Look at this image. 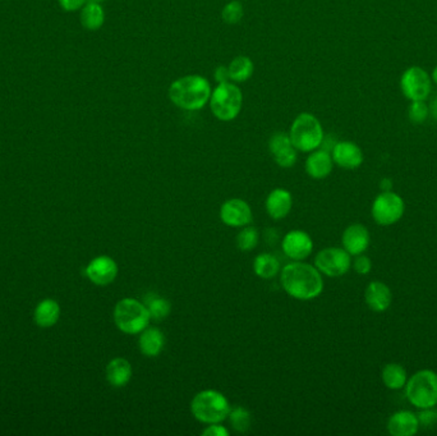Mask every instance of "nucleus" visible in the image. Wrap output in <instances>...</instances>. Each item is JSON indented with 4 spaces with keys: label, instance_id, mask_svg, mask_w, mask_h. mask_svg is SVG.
<instances>
[{
    "label": "nucleus",
    "instance_id": "f257e3e1",
    "mask_svg": "<svg viewBox=\"0 0 437 436\" xmlns=\"http://www.w3.org/2000/svg\"><path fill=\"white\" fill-rule=\"evenodd\" d=\"M284 291L295 299L310 301L319 297L324 291V279L316 266L306 262H290L280 274Z\"/></svg>",
    "mask_w": 437,
    "mask_h": 436
},
{
    "label": "nucleus",
    "instance_id": "f03ea898",
    "mask_svg": "<svg viewBox=\"0 0 437 436\" xmlns=\"http://www.w3.org/2000/svg\"><path fill=\"white\" fill-rule=\"evenodd\" d=\"M211 86L205 77L189 75L175 80L169 88V99L183 110H201L211 98Z\"/></svg>",
    "mask_w": 437,
    "mask_h": 436
},
{
    "label": "nucleus",
    "instance_id": "7ed1b4c3",
    "mask_svg": "<svg viewBox=\"0 0 437 436\" xmlns=\"http://www.w3.org/2000/svg\"><path fill=\"white\" fill-rule=\"evenodd\" d=\"M231 410L228 398L215 389L197 393L191 402L194 417L202 424H220L228 418Z\"/></svg>",
    "mask_w": 437,
    "mask_h": 436
},
{
    "label": "nucleus",
    "instance_id": "20e7f679",
    "mask_svg": "<svg viewBox=\"0 0 437 436\" xmlns=\"http://www.w3.org/2000/svg\"><path fill=\"white\" fill-rule=\"evenodd\" d=\"M150 312L144 302L135 299H123L114 307V323L125 334L136 336L150 324Z\"/></svg>",
    "mask_w": 437,
    "mask_h": 436
},
{
    "label": "nucleus",
    "instance_id": "39448f33",
    "mask_svg": "<svg viewBox=\"0 0 437 436\" xmlns=\"http://www.w3.org/2000/svg\"><path fill=\"white\" fill-rule=\"evenodd\" d=\"M406 397L411 405L418 410L437 405V373L432 370H421L406 381Z\"/></svg>",
    "mask_w": 437,
    "mask_h": 436
},
{
    "label": "nucleus",
    "instance_id": "423d86ee",
    "mask_svg": "<svg viewBox=\"0 0 437 436\" xmlns=\"http://www.w3.org/2000/svg\"><path fill=\"white\" fill-rule=\"evenodd\" d=\"M289 136L298 151L312 152L324 142V128L313 114L302 113L294 119Z\"/></svg>",
    "mask_w": 437,
    "mask_h": 436
},
{
    "label": "nucleus",
    "instance_id": "0eeeda50",
    "mask_svg": "<svg viewBox=\"0 0 437 436\" xmlns=\"http://www.w3.org/2000/svg\"><path fill=\"white\" fill-rule=\"evenodd\" d=\"M209 104L215 118L223 122H231L237 118L242 110L243 95L236 83L221 82L211 93Z\"/></svg>",
    "mask_w": 437,
    "mask_h": 436
},
{
    "label": "nucleus",
    "instance_id": "6e6552de",
    "mask_svg": "<svg viewBox=\"0 0 437 436\" xmlns=\"http://www.w3.org/2000/svg\"><path fill=\"white\" fill-rule=\"evenodd\" d=\"M404 212H406L404 199L393 191L381 192L376 197L371 207L372 218L377 224L382 227L396 224L400 219L403 218Z\"/></svg>",
    "mask_w": 437,
    "mask_h": 436
},
{
    "label": "nucleus",
    "instance_id": "1a4fd4ad",
    "mask_svg": "<svg viewBox=\"0 0 437 436\" xmlns=\"http://www.w3.org/2000/svg\"><path fill=\"white\" fill-rule=\"evenodd\" d=\"M315 266L321 274L337 278L343 276L349 271L352 266L350 255L344 249L339 247H327L321 249L315 257Z\"/></svg>",
    "mask_w": 437,
    "mask_h": 436
},
{
    "label": "nucleus",
    "instance_id": "9d476101",
    "mask_svg": "<svg viewBox=\"0 0 437 436\" xmlns=\"http://www.w3.org/2000/svg\"><path fill=\"white\" fill-rule=\"evenodd\" d=\"M400 88L406 99L425 101L431 93V78L425 69L411 67L401 75Z\"/></svg>",
    "mask_w": 437,
    "mask_h": 436
},
{
    "label": "nucleus",
    "instance_id": "9b49d317",
    "mask_svg": "<svg viewBox=\"0 0 437 436\" xmlns=\"http://www.w3.org/2000/svg\"><path fill=\"white\" fill-rule=\"evenodd\" d=\"M281 249L289 259L294 261H302L312 252V238L305 231H290L283 238Z\"/></svg>",
    "mask_w": 437,
    "mask_h": 436
},
{
    "label": "nucleus",
    "instance_id": "f8f14e48",
    "mask_svg": "<svg viewBox=\"0 0 437 436\" xmlns=\"http://www.w3.org/2000/svg\"><path fill=\"white\" fill-rule=\"evenodd\" d=\"M220 219L225 225L231 228H241L250 225L253 215L251 206L242 199L225 201L220 209Z\"/></svg>",
    "mask_w": 437,
    "mask_h": 436
},
{
    "label": "nucleus",
    "instance_id": "ddd939ff",
    "mask_svg": "<svg viewBox=\"0 0 437 436\" xmlns=\"http://www.w3.org/2000/svg\"><path fill=\"white\" fill-rule=\"evenodd\" d=\"M269 150L275 162L281 168H292L297 162V149L290 136L284 132H276L269 141Z\"/></svg>",
    "mask_w": 437,
    "mask_h": 436
},
{
    "label": "nucleus",
    "instance_id": "4468645a",
    "mask_svg": "<svg viewBox=\"0 0 437 436\" xmlns=\"http://www.w3.org/2000/svg\"><path fill=\"white\" fill-rule=\"evenodd\" d=\"M86 275L96 286H109L118 275V265L109 256H99L88 264Z\"/></svg>",
    "mask_w": 437,
    "mask_h": 436
},
{
    "label": "nucleus",
    "instance_id": "2eb2a0df",
    "mask_svg": "<svg viewBox=\"0 0 437 436\" xmlns=\"http://www.w3.org/2000/svg\"><path fill=\"white\" fill-rule=\"evenodd\" d=\"M331 157L334 162L344 169H357L362 165L363 152L361 147L350 141H340L332 147Z\"/></svg>",
    "mask_w": 437,
    "mask_h": 436
},
{
    "label": "nucleus",
    "instance_id": "dca6fc26",
    "mask_svg": "<svg viewBox=\"0 0 437 436\" xmlns=\"http://www.w3.org/2000/svg\"><path fill=\"white\" fill-rule=\"evenodd\" d=\"M369 232L364 225L352 224L344 231L342 236L343 249L350 256L362 255L369 247Z\"/></svg>",
    "mask_w": 437,
    "mask_h": 436
},
{
    "label": "nucleus",
    "instance_id": "f3484780",
    "mask_svg": "<svg viewBox=\"0 0 437 436\" xmlns=\"http://www.w3.org/2000/svg\"><path fill=\"white\" fill-rule=\"evenodd\" d=\"M419 421L411 411L395 412L387 421V431L393 436H413L418 432Z\"/></svg>",
    "mask_w": 437,
    "mask_h": 436
},
{
    "label": "nucleus",
    "instance_id": "a211bd4d",
    "mask_svg": "<svg viewBox=\"0 0 437 436\" xmlns=\"http://www.w3.org/2000/svg\"><path fill=\"white\" fill-rule=\"evenodd\" d=\"M364 301L372 311L384 312L391 305L393 293L391 289L387 287L382 281H371L366 292H364Z\"/></svg>",
    "mask_w": 437,
    "mask_h": 436
},
{
    "label": "nucleus",
    "instance_id": "6ab92c4d",
    "mask_svg": "<svg viewBox=\"0 0 437 436\" xmlns=\"http://www.w3.org/2000/svg\"><path fill=\"white\" fill-rule=\"evenodd\" d=\"M293 196L285 188H275L266 199V212L275 220L285 218L292 210Z\"/></svg>",
    "mask_w": 437,
    "mask_h": 436
},
{
    "label": "nucleus",
    "instance_id": "aec40b11",
    "mask_svg": "<svg viewBox=\"0 0 437 436\" xmlns=\"http://www.w3.org/2000/svg\"><path fill=\"white\" fill-rule=\"evenodd\" d=\"M334 168V160L326 150H315L307 157L306 172L313 180H324L329 177Z\"/></svg>",
    "mask_w": 437,
    "mask_h": 436
},
{
    "label": "nucleus",
    "instance_id": "412c9836",
    "mask_svg": "<svg viewBox=\"0 0 437 436\" xmlns=\"http://www.w3.org/2000/svg\"><path fill=\"white\" fill-rule=\"evenodd\" d=\"M165 337L163 331L159 328H146L142 333H139L138 346L142 355L146 357H157L163 352Z\"/></svg>",
    "mask_w": 437,
    "mask_h": 436
},
{
    "label": "nucleus",
    "instance_id": "4be33fe9",
    "mask_svg": "<svg viewBox=\"0 0 437 436\" xmlns=\"http://www.w3.org/2000/svg\"><path fill=\"white\" fill-rule=\"evenodd\" d=\"M132 378V366L128 360L118 357L107 363V379L114 388H123Z\"/></svg>",
    "mask_w": 437,
    "mask_h": 436
},
{
    "label": "nucleus",
    "instance_id": "5701e85b",
    "mask_svg": "<svg viewBox=\"0 0 437 436\" xmlns=\"http://www.w3.org/2000/svg\"><path fill=\"white\" fill-rule=\"evenodd\" d=\"M81 22L86 30L90 31L100 30L105 22L104 8L96 0L88 1L82 6Z\"/></svg>",
    "mask_w": 437,
    "mask_h": 436
},
{
    "label": "nucleus",
    "instance_id": "b1692460",
    "mask_svg": "<svg viewBox=\"0 0 437 436\" xmlns=\"http://www.w3.org/2000/svg\"><path fill=\"white\" fill-rule=\"evenodd\" d=\"M381 378L384 385L391 390L403 389L408 381L406 368L395 362L387 363L386 366L382 368Z\"/></svg>",
    "mask_w": 437,
    "mask_h": 436
},
{
    "label": "nucleus",
    "instance_id": "393cba45",
    "mask_svg": "<svg viewBox=\"0 0 437 436\" xmlns=\"http://www.w3.org/2000/svg\"><path fill=\"white\" fill-rule=\"evenodd\" d=\"M253 71H255L253 62L251 61L248 56H237L231 61L229 67H228L229 80L237 82V83L248 81L253 75Z\"/></svg>",
    "mask_w": 437,
    "mask_h": 436
},
{
    "label": "nucleus",
    "instance_id": "a878e982",
    "mask_svg": "<svg viewBox=\"0 0 437 436\" xmlns=\"http://www.w3.org/2000/svg\"><path fill=\"white\" fill-rule=\"evenodd\" d=\"M60 316V307L54 299H45L35 311V320L38 326L49 328L58 321Z\"/></svg>",
    "mask_w": 437,
    "mask_h": 436
},
{
    "label": "nucleus",
    "instance_id": "bb28decb",
    "mask_svg": "<svg viewBox=\"0 0 437 436\" xmlns=\"http://www.w3.org/2000/svg\"><path fill=\"white\" fill-rule=\"evenodd\" d=\"M144 303L150 312V316L155 321H162L167 318L172 310V306L168 299H164L157 293H149L144 296Z\"/></svg>",
    "mask_w": 437,
    "mask_h": 436
},
{
    "label": "nucleus",
    "instance_id": "cd10ccee",
    "mask_svg": "<svg viewBox=\"0 0 437 436\" xmlns=\"http://www.w3.org/2000/svg\"><path fill=\"white\" fill-rule=\"evenodd\" d=\"M253 270L257 276L263 279H271L279 273L280 264L274 255L270 254H261L257 256L253 261Z\"/></svg>",
    "mask_w": 437,
    "mask_h": 436
},
{
    "label": "nucleus",
    "instance_id": "c85d7f7f",
    "mask_svg": "<svg viewBox=\"0 0 437 436\" xmlns=\"http://www.w3.org/2000/svg\"><path fill=\"white\" fill-rule=\"evenodd\" d=\"M228 420L231 422V427L237 432H246L250 430L251 413L244 407H236L231 408Z\"/></svg>",
    "mask_w": 437,
    "mask_h": 436
},
{
    "label": "nucleus",
    "instance_id": "c756f323",
    "mask_svg": "<svg viewBox=\"0 0 437 436\" xmlns=\"http://www.w3.org/2000/svg\"><path fill=\"white\" fill-rule=\"evenodd\" d=\"M257 242H258V232L255 227L246 225L243 229L238 233L237 247L243 252L252 251L256 247Z\"/></svg>",
    "mask_w": 437,
    "mask_h": 436
},
{
    "label": "nucleus",
    "instance_id": "7c9ffc66",
    "mask_svg": "<svg viewBox=\"0 0 437 436\" xmlns=\"http://www.w3.org/2000/svg\"><path fill=\"white\" fill-rule=\"evenodd\" d=\"M243 6L239 1H231L223 8L221 17L228 25H237L243 19Z\"/></svg>",
    "mask_w": 437,
    "mask_h": 436
},
{
    "label": "nucleus",
    "instance_id": "2f4dec72",
    "mask_svg": "<svg viewBox=\"0 0 437 436\" xmlns=\"http://www.w3.org/2000/svg\"><path fill=\"white\" fill-rule=\"evenodd\" d=\"M430 108L425 101H412L408 108V117L414 125H422L428 118Z\"/></svg>",
    "mask_w": 437,
    "mask_h": 436
},
{
    "label": "nucleus",
    "instance_id": "473e14b6",
    "mask_svg": "<svg viewBox=\"0 0 437 436\" xmlns=\"http://www.w3.org/2000/svg\"><path fill=\"white\" fill-rule=\"evenodd\" d=\"M417 417H418L419 426L422 425L425 427H431L437 425V410H435V407L419 410Z\"/></svg>",
    "mask_w": 437,
    "mask_h": 436
},
{
    "label": "nucleus",
    "instance_id": "72a5a7b5",
    "mask_svg": "<svg viewBox=\"0 0 437 436\" xmlns=\"http://www.w3.org/2000/svg\"><path fill=\"white\" fill-rule=\"evenodd\" d=\"M353 268L359 275H367L372 269V261L367 256L358 255L353 261Z\"/></svg>",
    "mask_w": 437,
    "mask_h": 436
},
{
    "label": "nucleus",
    "instance_id": "f704fd0d",
    "mask_svg": "<svg viewBox=\"0 0 437 436\" xmlns=\"http://www.w3.org/2000/svg\"><path fill=\"white\" fill-rule=\"evenodd\" d=\"M204 436H229V430L220 424H210L202 431Z\"/></svg>",
    "mask_w": 437,
    "mask_h": 436
},
{
    "label": "nucleus",
    "instance_id": "c9c22d12",
    "mask_svg": "<svg viewBox=\"0 0 437 436\" xmlns=\"http://www.w3.org/2000/svg\"><path fill=\"white\" fill-rule=\"evenodd\" d=\"M59 4L67 12H75L81 9L82 6L88 3V0H58Z\"/></svg>",
    "mask_w": 437,
    "mask_h": 436
},
{
    "label": "nucleus",
    "instance_id": "e433bc0d",
    "mask_svg": "<svg viewBox=\"0 0 437 436\" xmlns=\"http://www.w3.org/2000/svg\"><path fill=\"white\" fill-rule=\"evenodd\" d=\"M215 80L221 83V82L229 81V73H228V67H218L215 71Z\"/></svg>",
    "mask_w": 437,
    "mask_h": 436
},
{
    "label": "nucleus",
    "instance_id": "4c0bfd02",
    "mask_svg": "<svg viewBox=\"0 0 437 436\" xmlns=\"http://www.w3.org/2000/svg\"><path fill=\"white\" fill-rule=\"evenodd\" d=\"M380 188H381L382 192H386V191H391V188H393V182L391 180H387V178H384L382 180L381 183H380Z\"/></svg>",
    "mask_w": 437,
    "mask_h": 436
},
{
    "label": "nucleus",
    "instance_id": "58836bf2",
    "mask_svg": "<svg viewBox=\"0 0 437 436\" xmlns=\"http://www.w3.org/2000/svg\"><path fill=\"white\" fill-rule=\"evenodd\" d=\"M430 113H431L432 118L437 120V96L432 100L431 105H430Z\"/></svg>",
    "mask_w": 437,
    "mask_h": 436
},
{
    "label": "nucleus",
    "instance_id": "ea45409f",
    "mask_svg": "<svg viewBox=\"0 0 437 436\" xmlns=\"http://www.w3.org/2000/svg\"><path fill=\"white\" fill-rule=\"evenodd\" d=\"M432 80H433V82L437 85V66L435 67V69H433V72H432Z\"/></svg>",
    "mask_w": 437,
    "mask_h": 436
},
{
    "label": "nucleus",
    "instance_id": "a19ab883",
    "mask_svg": "<svg viewBox=\"0 0 437 436\" xmlns=\"http://www.w3.org/2000/svg\"><path fill=\"white\" fill-rule=\"evenodd\" d=\"M96 1H101V0H96Z\"/></svg>",
    "mask_w": 437,
    "mask_h": 436
}]
</instances>
